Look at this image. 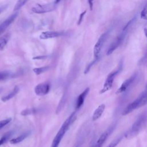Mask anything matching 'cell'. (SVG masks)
Segmentation results:
<instances>
[{
    "label": "cell",
    "mask_w": 147,
    "mask_h": 147,
    "mask_svg": "<svg viewBox=\"0 0 147 147\" xmlns=\"http://www.w3.org/2000/svg\"><path fill=\"white\" fill-rule=\"evenodd\" d=\"M147 104V86L144 91L133 102L128 105L122 111V115H126L134 110Z\"/></svg>",
    "instance_id": "1"
},
{
    "label": "cell",
    "mask_w": 147,
    "mask_h": 147,
    "mask_svg": "<svg viewBox=\"0 0 147 147\" xmlns=\"http://www.w3.org/2000/svg\"><path fill=\"white\" fill-rule=\"evenodd\" d=\"M75 118H76L75 113L74 112L69 115V117L64 121V122L62 125L61 127H60V130L56 134V136L55 137V138L52 141L51 147H58L59 146V145L62 138L63 137L64 134L68 129L70 125L73 122V121H74Z\"/></svg>",
    "instance_id": "2"
},
{
    "label": "cell",
    "mask_w": 147,
    "mask_h": 147,
    "mask_svg": "<svg viewBox=\"0 0 147 147\" xmlns=\"http://www.w3.org/2000/svg\"><path fill=\"white\" fill-rule=\"evenodd\" d=\"M147 122V113H142L136 120L131 128L130 134L134 136L137 134L144 127Z\"/></svg>",
    "instance_id": "3"
},
{
    "label": "cell",
    "mask_w": 147,
    "mask_h": 147,
    "mask_svg": "<svg viewBox=\"0 0 147 147\" xmlns=\"http://www.w3.org/2000/svg\"><path fill=\"white\" fill-rule=\"evenodd\" d=\"M56 8L55 3H49L47 4H37L32 8V11L37 14L46 13L53 11Z\"/></svg>",
    "instance_id": "4"
},
{
    "label": "cell",
    "mask_w": 147,
    "mask_h": 147,
    "mask_svg": "<svg viewBox=\"0 0 147 147\" xmlns=\"http://www.w3.org/2000/svg\"><path fill=\"white\" fill-rule=\"evenodd\" d=\"M107 36H108V32H106L103 33L99 37V39L95 43L94 47V56L95 59L98 60V59L99 58L102 49L103 48L104 43L106 40Z\"/></svg>",
    "instance_id": "5"
},
{
    "label": "cell",
    "mask_w": 147,
    "mask_h": 147,
    "mask_svg": "<svg viewBox=\"0 0 147 147\" xmlns=\"http://www.w3.org/2000/svg\"><path fill=\"white\" fill-rule=\"evenodd\" d=\"M119 69L115 71H113L107 75L105 81V83L103 84V88L100 91V94H103L111 88L114 81V79L116 75L119 72Z\"/></svg>",
    "instance_id": "6"
},
{
    "label": "cell",
    "mask_w": 147,
    "mask_h": 147,
    "mask_svg": "<svg viewBox=\"0 0 147 147\" xmlns=\"http://www.w3.org/2000/svg\"><path fill=\"white\" fill-rule=\"evenodd\" d=\"M126 32V31H123L119 36H117L116 39L114 41H113V42L110 45V47L107 51V55H111L122 44V42L125 37Z\"/></svg>",
    "instance_id": "7"
},
{
    "label": "cell",
    "mask_w": 147,
    "mask_h": 147,
    "mask_svg": "<svg viewBox=\"0 0 147 147\" xmlns=\"http://www.w3.org/2000/svg\"><path fill=\"white\" fill-rule=\"evenodd\" d=\"M64 32L63 31H45L42 32L40 35V38L46 40L49 38L59 37L64 35Z\"/></svg>",
    "instance_id": "8"
},
{
    "label": "cell",
    "mask_w": 147,
    "mask_h": 147,
    "mask_svg": "<svg viewBox=\"0 0 147 147\" xmlns=\"http://www.w3.org/2000/svg\"><path fill=\"white\" fill-rule=\"evenodd\" d=\"M50 86L48 83H42L37 84L34 88V92L37 95L42 96L47 94L49 91Z\"/></svg>",
    "instance_id": "9"
},
{
    "label": "cell",
    "mask_w": 147,
    "mask_h": 147,
    "mask_svg": "<svg viewBox=\"0 0 147 147\" xmlns=\"http://www.w3.org/2000/svg\"><path fill=\"white\" fill-rule=\"evenodd\" d=\"M136 76V74H134L133 75H131L130 78H127V79H126L121 84V86H120V87L117 90L116 94H122L123 92H124L125 91H126L128 87L130 86V84L132 83V82L134 81V80L135 79Z\"/></svg>",
    "instance_id": "10"
},
{
    "label": "cell",
    "mask_w": 147,
    "mask_h": 147,
    "mask_svg": "<svg viewBox=\"0 0 147 147\" xmlns=\"http://www.w3.org/2000/svg\"><path fill=\"white\" fill-rule=\"evenodd\" d=\"M18 16V13H16L9 16L2 23L0 24V35L5 32L7 28L14 21Z\"/></svg>",
    "instance_id": "11"
},
{
    "label": "cell",
    "mask_w": 147,
    "mask_h": 147,
    "mask_svg": "<svg viewBox=\"0 0 147 147\" xmlns=\"http://www.w3.org/2000/svg\"><path fill=\"white\" fill-rule=\"evenodd\" d=\"M113 129L112 127L109 128L106 131H105L98 138L96 144L95 145V147H102L107 137H109V134L111 133Z\"/></svg>",
    "instance_id": "12"
},
{
    "label": "cell",
    "mask_w": 147,
    "mask_h": 147,
    "mask_svg": "<svg viewBox=\"0 0 147 147\" xmlns=\"http://www.w3.org/2000/svg\"><path fill=\"white\" fill-rule=\"evenodd\" d=\"M89 90H90V88L88 87L86 88L78 97L77 100L76 102V106H75V107L77 109L80 108L81 106L83 105L84 99H85V98L87 96V95L88 94Z\"/></svg>",
    "instance_id": "13"
},
{
    "label": "cell",
    "mask_w": 147,
    "mask_h": 147,
    "mask_svg": "<svg viewBox=\"0 0 147 147\" xmlns=\"http://www.w3.org/2000/svg\"><path fill=\"white\" fill-rule=\"evenodd\" d=\"M105 107L106 106L105 104H101L95 109L92 116V120L93 121H95L98 120L100 117H101L105 109Z\"/></svg>",
    "instance_id": "14"
},
{
    "label": "cell",
    "mask_w": 147,
    "mask_h": 147,
    "mask_svg": "<svg viewBox=\"0 0 147 147\" xmlns=\"http://www.w3.org/2000/svg\"><path fill=\"white\" fill-rule=\"evenodd\" d=\"M10 38V34L9 33H6L0 37V51H3L4 49Z\"/></svg>",
    "instance_id": "15"
},
{
    "label": "cell",
    "mask_w": 147,
    "mask_h": 147,
    "mask_svg": "<svg viewBox=\"0 0 147 147\" xmlns=\"http://www.w3.org/2000/svg\"><path fill=\"white\" fill-rule=\"evenodd\" d=\"M19 91V88L18 86H15L14 88H13V90L9 92L8 94L3 96V97H2L1 99L3 102H6L9 100H10V99H11L14 96H15Z\"/></svg>",
    "instance_id": "16"
},
{
    "label": "cell",
    "mask_w": 147,
    "mask_h": 147,
    "mask_svg": "<svg viewBox=\"0 0 147 147\" xmlns=\"http://www.w3.org/2000/svg\"><path fill=\"white\" fill-rule=\"evenodd\" d=\"M28 134L27 133H24L23 134H21L20 136H19L18 137L13 138L10 141V142L12 144H18L21 141H22L27 136H28Z\"/></svg>",
    "instance_id": "17"
},
{
    "label": "cell",
    "mask_w": 147,
    "mask_h": 147,
    "mask_svg": "<svg viewBox=\"0 0 147 147\" xmlns=\"http://www.w3.org/2000/svg\"><path fill=\"white\" fill-rule=\"evenodd\" d=\"M49 68V67L48 66H45V67H39V68H35L33 69V72L35 73L36 75H40L45 72H46L47 71H48Z\"/></svg>",
    "instance_id": "18"
},
{
    "label": "cell",
    "mask_w": 147,
    "mask_h": 147,
    "mask_svg": "<svg viewBox=\"0 0 147 147\" xmlns=\"http://www.w3.org/2000/svg\"><path fill=\"white\" fill-rule=\"evenodd\" d=\"M36 112H37V110L35 108H29V109H25V110H22L21 112V114L22 115L26 116V115L34 114Z\"/></svg>",
    "instance_id": "19"
},
{
    "label": "cell",
    "mask_w": 147,
    "mask_h": 147,
    "mask_svg": "<svg viewBox=\"0 0 147 147\" xmlns=\"http://www.w3.org/2000/svg\"><path fill=\"white\" fill-rule=\"evenodd\" d=\"M28 0H18L14 7V11H17L20 9Z\"/></svg>",
    "instance_id": "20"
},
{
    "label": "cell",
    "mask_w": 147,
    "mask_h": 147,
    "mask_svg": "<svg viewBox=\"0 0 147 147\" xmlns=\"http://www.w3.org/2000/svg\"><path fill=\"white\" fill-rule=\"evenodd\" d=\"M123 138V136H119L116 139L114 140L107 147H116V146L120 142V141L122 140Z\"/></svg>",
    "instance_id": "21"
},
{
    "label": "cell",
    "mask_w": 147,
    "mask_h": 147,
    "mask_svg": "<svg viewBox=\"0 0 147 147\" xmlns=\"http://www.w3.org/2000/svg\"><path fill=\"white\" fill-rule=\"evenodd\" d=\"M140 17L144 20H147V2L140 13Z\"/></svg>",
    "instance_id": "22"
},
{
    "label": "cell",
    "mask_w": 147,
    "mask_h": 147,
    "mask_svg": "<svg viewBox=\"0 0 147 147\" xmlns=\"http://www.w3.org/2000/svg\"><path fill=\"white\" fill-rule=\"evenodd\" d=\"M10 76V73L7 71L0 72V81L7 79Z\"/></svg>",
    "instance_id": "23"
},
{
    "label": "cell",
    "mask_w": 147,
    "mask_h": 147,
    "mask_svg": "<svg viewBox=\"0 0 147 147\" xmlns=\"http://www.w3.org/2000/svg\"><path fill=\"white\" fill-rule=\"evenodd\" d=\"M11 118H7V119H6L0 121V129L2 128L5 125L8 124L11 121Z\"/></svg>",
    "instance_id": "24"
},
{
    "label": "cell",
    "mask_w": 147,
    "mask_h": 147,
    "mask_svg": "<svg viewBox=\"0 0 147 147\" xmlns=\"http://www.w3.org/2000/svg\"><path fill=\"white\" fill-rule=\"evenodd\" d=\"M98 60L97 59H94L92 61H91L88 65H87V67H86V68L85 69V70H84V74H87V73H88V72H89V71H90V68H91V67L95 64V63Z\"/></svg>",
    "instance_id": "25"
},
{
    "label": "cell",
    "mask_w": 147,
    "mask_h": 147,
    "mask_svg": "<svg viewBox=\"0 0 147 147\" xmlns=\"http://www.w3.org/2000/svg\"><path fill=\"white\" fill-rule=\"evenodd\" d=\"M10 135V133H7L6 134L4 135V136L0 139V145H2L3 144H4V143L6 141V140L9 138Z\"/></svg>",
    "instance_id": "26"
},
{
    "label": "cell",
    "mask_w": 147,
    "mask_h": 147,
    "mask_svg": "<svg viewBox=\"0 0 147 147\" xmlns=\"http://www.w3.org/2000/svg\"><path fill=\"white\" fill-rule=\"evenodd\" d=\"M86 10H84V11H83V12L80 14L79 18L78 21V25H79L82 23V21H83V17H84V15L86 14Z\"/></svg>",
    "instance_id": "27"
},
{
    "label": "cell",
    "mask_w": 147,
    "mask_h": 147,
    "mask_svg": "<svg viewBox=\"0 0 147 147\" xmlns=\"http://www.w3.org/2000/svg\"><path fill=\"white\" fill-rule=\"evenodd\" d=\"M134 20H135V18H133L131 20H130L129 22H128L127 23V24L124 26V28L123 29V31H127V29H128V28L130 27V26L131 25V24L134 22Z\"/></svg>",
    "instance_id": "28"
},
{
    "label": "cell",
    "mask_w": 147,
    "mask_h": 147,
    "mask_svg": "<svg viewBox=\"0 0 147 147\" xmlns=\"http://www.w3.org/2000/svg\"><path fill=\"white\" fill-rule=\"evenodd\" d=\"M93 1H94V0H88L89 7H90V9L91 10H92L93 9Z\"/></svg>",
    "instance_id": "29"
},
{
    "label": "cell",
    "mask_w": 147,
    "mask_h": 147,
    "mask_svg": "<svg viewBox=\"0 0 147 147\" xmlns=\"http://www.w3.org/2000/svg\"><path fill=\"white\" fill-rule=\"evenodd\" d=\"M7 6H8V5H3L2 6H1L0 7V14L2 12H3L7 7Z\"/></svg>",
    "instance_id": "30"
},
{
    "label": "cell",
    "mask_w": 147,
    "mask_h": 147,
    "mask_svg": "<svg viewBox=\"0 0 147 147\" xmlns=\"http://www.w3.org/2000/svg\"><path fill=\"white\" fill-rule=\"evenodd\" d=\"M47 56H36L33 58V59H44L46 58Z\"/></svg>",
    "instance_id": "31"
},
{
    "label": "cell",
    "mask_w": 147,
    "mask_h": 147,
    "mask_svg": "<svg viewBox=\"0 0 147 147\" xmlns=\"http://www.w3.org/2000/svg\"><path fill=\"white\" fill-rule=\"evenodd\" d=\"M144 34H145V35L146 37L147 38V28H144Z\"/></svg>",
    "instance_id": "32"
},
{
    "label": "cell",
    "mask_w": 147,
    "mask_h": 147,
    "mask_svg": "<svg viewBox=\"0 0 147 147\" xmlns=\"http://www.w3.org/2000/svg\"><path fill=\"white\" fill-rule=\"evenodd\" d=\"M60 0H56L55 2V3L56 4H57V3H59V2H60Z\"/></svg>",
    "instance_id": "33"
}]
</instances>
